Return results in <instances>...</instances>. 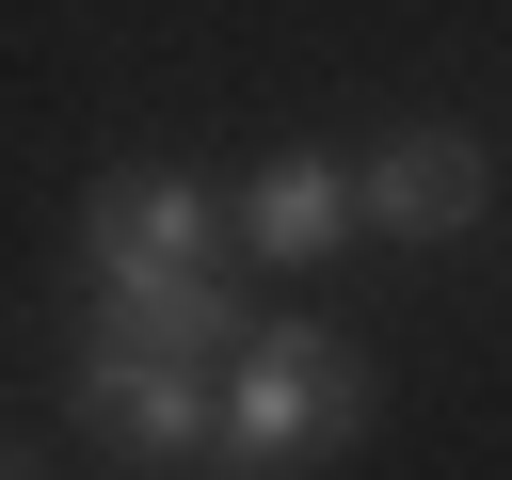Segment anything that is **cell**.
Returning a JSON list of instances; mask_svg holds the SVG:
<instances>
[{
  "label": "cell",
  "instance_id": "cell-4",
  "mask_svg": "<svg viewBox=\"0 0 512 480\" xmlns=\"http://www.w3.org/2000/svg\"><path fill=\"white\" fill-rule=\"evenodd\" d=\"M480 208H496V160H480L464 128H400V144H368V224H384V240L432 256V240H464Z\"/></svg>",
  "mask_w": 512,
  "mask_h": 480
},
{
  "label": "cell",
  "instance_id": "cell-5",
  "mask_svg": "<svg viewBox=\"0 0 512 480\" xmlns=\"http://www.w3.org/2000/svg\"><path fill=\"white\" fill-rule=\"evenodd\" d=\"M352 224H368V160L288 144V160H256V176H240V256H288V272H304V256H336Z\"/></svg>",
  "mask_w": 512,
  "mask_h": 480
},
{
  "label": "cell",
  "instance_id": "cell-2",
  "mask_svg": "<svg viewBox=\"0 0 512 480\" xmlns=\"http://www.w3.org/2000/svg\"><path fill=\"white\" fill-rule=\"evenodd\" d=\"M224 224H240V208H224L208 176H176V160H128V176H96V192H80V256H96V304L224 272Z\"/></svg>",
  "mask_w": 512,
  "mask_h": 480
},
{
  "label": "cell",
  "instance_id": "cell-1",
  "mask_svg": "<svg viewBox=\"0 0 512 480\" xmlns=\"http://www.w3.org/2000/svg\"><path fill=\"white\" fill-rule=\"evenodd\" d=\"M336 432H368V368H352V336H320V320H272V336H240V368H224V464L240 480H272V464H304V448H336Z\"/></svg>",
  "mask_w": 512,
  "mask_h": 480
},
{
  "label": "cell",
  "instance_id": "cell-3",
  "mask_svg": "<svg viewBox=\"0 0 512 480\" xmlns=\"http://www.w3.org/2000/svg\"><path fill=\"white\" fill-rule=\"evenodd\" d=\"M80 416L144 464H192L224 432V368H176V352H128V336H80Z\"/></svg>",
  "mask_w": 512,
  "mask_h": 480
},
{
  "label": "cell",
  "instance_id": "cell-6",
  "mask_svg": "<svg viewBox=\"0 0 512 480\" xmlns=\"http://www.w3.org/2000/svg\"><path fill=\"white\" fill-rule=\"evenodd\" d=\"M0 480H16V464H0Z\"/></svg>",
  "mask_w": 512,
  "mask_h": 480
}]
</instances>
